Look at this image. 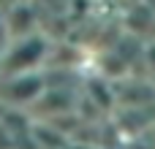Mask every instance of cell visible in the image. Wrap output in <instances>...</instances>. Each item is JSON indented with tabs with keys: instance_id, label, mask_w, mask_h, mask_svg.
Returning a JSON list of instances; mask_svg holds the SVG:
<instances>
[{
	"instance_id": "obj_7",
	"label": "cell",
	"mask_w": 155,
	"mask_h": 149,
	"mask_svg": "<svg viewBox=\"0 0 155 149\" xmlns=\"http://www.w3.org/2000/svg\"><path fill=\"white\" fill-rule=\"evenodd\" d=\"M144 3L150 5V11H153V14H155V0H144Z\"/></svg>"
},
{
	"instance_id": "obj_5",
	"label": "cell",
	"mask_w": 155,
	"mask_h": 149,
	"mask_svg": "<svg viewBox=\"0 0 155 149\" xmlns=\"http://www.w3.org/2000/svg\"><path fill=\"white\" fill-rule=\"evenodd\" d=\"M142 57H144V65L155 73V38H150V43L142 49Z\"/></svg>"
},
{
	"instance_id": "obj_6",
	"label": "cell",
	"mask_w": 155,
	"mask_h": 149,
	"mask_svg": "<svg viewBox=\"0 0 155 149\" xmlns=\"http://www.w3.org/2000/svg\"><path fill=\"white\" fill-rule=\"evenodd\" d=\"M14 3H16V0H0V11H8Z\"/></svg>"
},
{
	"instance_id": "obj_3",
	"label": "cell",
	"mask_w": 155,
	"mask_h": 149,
	"mask_svg": "<svg viewBox=\"0 0 155 149\" xmlns=\"http://www.w3.org/2000/svg\"><path fill=\"white\" fill-rule=\"evenodd\" d=\"M5 14V22H8V30H11V41L14 38H27V35H35V14L27 3H14Z\"/></svg>"
},
{
	"instance_id": "obj_4",
	"label": "cell",
	"mask_w": 155,
	"mask_h": 149,
	"mask_svg": "<svg viewBox=\"0 0 155 149\" xmlns=\"http://www.w3.org/2000/svg\"><path fill=\"white\" fill-rule=\"evenodd\" d=\"M11 43V30H8V22H5V14L0 11V54L8 49Z\"/></svg>"
},
{
	"instance_id": "obj_8",
	"label": "cell",
	"mask_w": 155,
	"mask_h": 149,
	"mask_svg": "<svg viewBox=\"0 0 155 149\" xmlns=\"http://www.w3.org/2000/svg\"><path fill=\"white\" fill-rule=\"evenodd\" d=\"M0 62H3V54H0Z\"/></svg>"
},
{
	"instance_id": "obj_1",
	"label": "cell",
	"mask_w": 155,
	"mask_h": 149,
	"mask_svg": "<svg viewBox=\"0 0 155 149\" xmlns=\"http://www.w3.org/2000/svg\"><path fill=\"white\" fill-rule=\"evenodd\" d=\"M49 54V43L44 35H27V38H14L8 49L3 52L0 62V76H19V73H33L38 65H44Z\"/></svg>"
},
{
	"instance_id": "obj_2",
	"label": "cell",
	"mask_w": 155,
	"mask_h": 149,
	"mask_svg": "<svg viewBox=\"0 0 155 149\" xmlns=\"http://www.w3.org/2000/svg\"><path fill=\"white\" fill-rule=\"evenodd\" d=\"M44 92H46V76L41 71L19 73V76H0V103L11 109L33 106L44 98Z\"/></svg>"
}]
</instances>
